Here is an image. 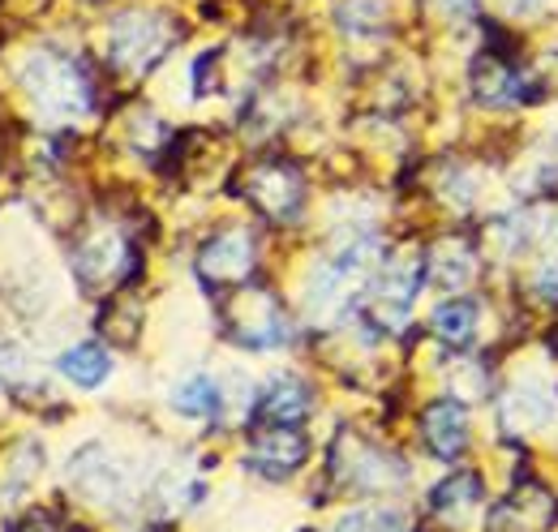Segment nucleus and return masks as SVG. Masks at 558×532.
<instances>
[{
    "label": "nucleus",
    "mask_w": 558,
    "mask_h": 532,
    "mask_svg": "<svg viewBox=\"0 0 558 532\" xmlns=\"http://www.w3.org/2000/svg\"><path fill=\"white\" fill-rule=\"evenodd\" d=\"M314 412V396L301 378H276L267 387V396L258 399L254 421H271V425H301Z\"/></svg>",
    "instance_id": "7"
},
{
    "label": "nucleus",
    "mask_w": 558,
    "mask_h": 532,
    "mask_svg": "<svg viewBox=\"0 0 558 532\" xmlns=\"http://www.w3.org/2000/svg\"><path fill=\"white\" fill-rule=\"evenodd\" d=\"M344 485H352V489H396V485H404V460H396L378 447H361L349 460Z\"/></svg>",
    "instance_id": "8"
},
{
    "label": "nucleus",
    "mask_w": 558,
    "mask_h": 532,
    "mask_svg": "<svg viewBox=\"0 0 558 532\" xmlns=\"http://www.w3.org/2000/svg\"><path fill=\"white\" fill-rule=\"evenodd\" d=\"M254 263H258V245L241 228L215 232L203 245V254H198V270H203L207 283H245Z\"/></svg>",
    "instance_id": "4"
},
{
    "label": "nucleus",
    "mask_w": 558,
    "mask_h": 532,
    "mask_svg": "<svg viewBox=\"0 0 558 532\" xmlns=\"http://www.w3.org/2000/svg\"><path fill=\"white\" fill-rule=\"evenodd\" d=\"M61 374L70 378L73 387L95 391V387L108 383V374H112V356H108L99 343H73L70 352L61 356Z\"/></svg>",
    "instance_id": "9"
},
{
    "label": "nucleus",
    "mask_w": 558,
    "mask_h": 532,
    "mask_svg": "<svg viewBox=\"0 0 558 532\" xmlns=\"http://www.w3.org/2000/svg\"><path fill=\"white\" fill-rule=\"evenodd\" d=\"M150 532H177L172 524H159V529H150Z\"/></svg>",
    "instance_id": "15"
},
{
    "label": "nucleus",
    "mask_w": 558,
    "mask_h": 532,
    "mask_svg": "<svg viewBox=\"0 0 558 532\" xmlns=\"http://www.w3.org/2000/svg\"><path fill=\"white\" fill-rule=\"evenodd\" d=\"M305 460H310V443L296 425H271V430L254 434V447L245 451V468L258 476H271V481L292 476Z\"/></svg>",
    "instance_id": "3"
},
{
    "label": "nucleus",
    "mask_w": 558,
    "mask_h": 532,
    "mask_svg": "<svg viewBox=\"0 0 558 532\" xmlns=\"http://www.w3.org/2000/svg\"><path fill=\"white\" fill-rule=\"evenodd\" d=\"M482 498H486L482 476L464 468V472L442 476V481L429 489V511H434V516H442V520H451V524H460L473 507H482Z\"/></svg>",
    "instance_id": "6"
},
{
    "label": "nucleus",
    "mask_w": 558,
    "mask_h": 532,
    "mask_svg": "<svg viewBox=\"0 0 558 532\" xmlns=\"http://www.w3.org/2000/svg\"><path fill=\"white\" fill-rule=\"evenodd\" d=\"M555 524L558 498L537 481H524L520 494L494 503L486 511V532H550Z\"/></svg>",
    "instance_id": "2"
},
{
    "label": "nucleus",
    "mask_w": 558,
    "mask_h": 532,
    "mask_svg": "<svg viewBox=\"0 0 558 532\" xmlns=\"http://www.w3.org/2000/svg\"><path fill=\"white\" fill-rule=\"evenodd\" d=\"M429 327H434V335H438L447 348H469V343H473V335H477V305H473V301H464V297L442 301V305L434 310Z\"/></svg>",
    "instance_id": "10"
},
{
    "label": "nucleus",
    "mask_w": 558,
    "mask_h": 532,
    "mask_svg": "<svg viewBox=\"0 0 558 532\" xmlns=\"http://www.w3.org/2000/svg\"><path fill=\"white\" fill-rule=\"evenodd\" d=\"M219 403H223V399H219V387H215V378H207V374L190 378V383L172 396V408L185 412V416H215Z\"/></svg>",
    "instance_id": "11"
},
{
    "label": "nucleus",
    "mask_w": 558,
    "mask_h": 532,
    "mask_svg": "<svg viewBox=\"0 0 558 532\" xmlns=\"http://www.w3.org/2000/svg\"><path fill=\"white\" fill-rule=\"evenodd\" d=\"M533 288H537V297H542V301L558 305V258L542 266V275H537V283H533Z\"/></svg>",
    "instance_id": "14"
},
{
    "label": "nucleus",
    "mask_w": 558,
    "mask_h": 532,
    "mask_svg": "<svg viewBox=\"0 0 558 532\" xmlns=\"http://www.w3.org/2000/svg\"><path fill=\"white\" fill-rule=\"evenodd\" d=\"M537 399H542L537 391H515V396L502 403V421H507V425H520V430L546 425V421L555 416V403H542V408H533Z\"/></svg>",
    "instance_id": "12"
},
{
    "label": "nucleus",
    "mask_w": 558,
    "mask_h": 532,
    "mask_svg": "<svg viewBox=\"0 0 558 532\" xmlns=\"http://www.w3.org/2000/svg\"><path fill=\"white\" fill-rule=\"evenodd\" d=\"M421 438L438 460H460L469 451V412L460 399H434L421 408Z\"/></svg>",
    "instance_id": "5"
},
{
    "label": "nucleus",
    "mask_w": 558,
    "mask_h": 532,
    "mask_svg": "<svg viewBox=\"0 0 558 532\" xmlns=\"http://www.w3.org/2000/svg\"><path fill=\"white\" fill-rule=\"evenodd\" d=\"M245 194H250V202H254L267 219L288 223V219L301 215V206H305V181H301V172H296L292 164L267 159V164H254V168H250Z\"/></svg>",
    "instance_id": "1"
},
{
    "label": "nucleus",
    "mask_w": 558,
    "mask_h": 532,
    "mask_svg": "<svg viewBox=\"0 0 558 532\" xmlns=\"http://www.w3.org/2000/svg\"><path fill=\"white\" fill-rule=\"evenodd\" d=\"M340 532H413L396 511H378V516H352L349 524H340Z\"/></svg>",
    "instance_id": "13"
}]
</instances>
